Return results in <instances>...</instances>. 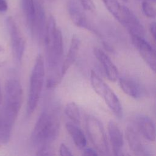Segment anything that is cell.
Instances as JSON below:
<instances>
[{
  "label": "cell",
  "mask_w": 156,
  "mask_h": 156,
  "mask_svg": "<svg viewBox=\"0 0 156 156\" xmlns=\"http://www.w3.org/2000/svg\"><path fill=\"white\" fill-rule=\"evenodd\" d=\"M60 154L62 156H71L73 155L69 149L63 143L61 144L60 146Z\"/></svg>",
  "instance_id": "cell-24"
},
{
  "label": "cell",
  "mask_w": 156,
  "mask_h": 156,
  "mask_svg": "<svg viewBox=\"0 0 156 156\" xmlns=\"http://www.w3.org/2000/svg\"><path fill=\"white\" fill-rule=\"evenodd\" d=\"M142 10L143 13L147 17L152 18L155 16V10L154 6L150 3L149 1H143L142 2Z\"/></svg>",
  "instance_id": "cell-21"
},
{
  "label": "cell",
  "mask_w": 156,
  "mask_h": 156,
  "mask_svg": "<svg viewBox=\"0 0 156 156\" xmlns=\"http://www.w3.org/2000/svg\"><path fill=\"white\" fill-rule=\"evenodd\" d=\"M108 132L114 155H121L124 146L123 136L118 125L113 121L108 122Z\"/></svg>",
  "instance_id": "cell-14"
},
{
  "label": "cell",
  "mask_w": 156,
  "mask_h": 156,
  "mask_svg": "<svg viewBox=\"0 0 156 156\" xmlns=\"http://www.w3.org/2000/svg\"><path fill=\"white\" fill-rule=\"evenodd\" d=\"M44 41L46 46L48 77L47 87H56L62 79L59 66L63 55V37L61 30L56 26L55 18L50 16L47 21Z\"/></svg>",
  "instance_id": "cell-1"
},
{
  "label": "cell",
  "mask_w": 156,
  "mask_h": 156,
  "mask_svg": "<svg viewBox=\"0 0 156 156\" xmlns=\"http://www.w3.org/2000/svg\"><path fill=\"white\" fill-rule=\"evenodd\" d=\"M122 1H124V2H127V0H122Z\"/></svg>",
  "instance_id": "cell-32"
},
{
  "label": "cell",
  "mask_w": 156,
  "mask_h": 156,
  "mask_svg": "<svg viewBox=\"0 0 156 156\" xmlns=\"http://www.w3.org/2000/svg\"><path fill=\"white\" fill-rule=\"evenodd\" d=\"M1 141H0V144H1Z\"/></svg>",
  "instance_id": "cell-33"
},
{
  "label": "cell",
  "mask_w": 156,
  "mask_h": 156,
  "mask_svg": "<svg viewBox=\"0 0 156 156\" xmlns=\"http://www.w3.org/2000/svg\"><path fill=\"white\" fill-rule=\"evenodd\" d=\"M94 54L102 65L107 77L112 82H115L119 76L116 67L108 56L100 48L94 49Z\"/></svg>",
  "instance_id": "cell-13"
},
{
  "label": "cell",
  "mask_w": 156,
  "mask_h": 156,
  "mask_svg": "<svg viewBox=\"0 0 156 156\" xmlns=\"http://www.w3.org/2000/svg\"><path fill=\"white\" fill-rule=\"evenodd\" d=\"M4 54V49L0 45V66L2 65L3 63V60H1V57Z\"/></svg>",
  "instance_id": "cell-28"
},
{
  "label": "cell",
  "mask_w": 156,
  "mask_h": 156,
  "mask_svg": "<svg viewBox=\"0 0 156 156\" xmlns=\"http://www.w3.org/2000/svg\"><path fill=\"white\" fill-rule=\"evenodd\" d=\"M65 113L74 124H79L81 116L79 107L75 102H69L65 107Z\"/></svg>",
  "instance_id": "cell-20"
},
{
  "label": "cell",
  "mask_w": 156,
  "mask_h": 156,
  "mask_svg": "<svg viewBox=\"0 0 156 156\" xmlns=\"http://www.w3.org/2000/svg\"><path fill=\"white\" fill-rule=\"evenodd\" d=\"M87 135L96 151L102 155L109 154V147L106 134L101 122L96 117L88 115L85 119Z\"/></svg>",
  "instance_id": "cell-6"
},
{
  "label": "cell",
  "mask_w": 156,
  "mask_h": 156,
  "mask_svg": "<svg viewBox=\"0 0 156 156\" xmlns=\"http://www.w3.org/2000/svg\"><path fill=\"white\" fill-rule=\"evenodd\" d=\"M126 136L130 150L136 155H150L146 146L142 143L138 133L132 126H127L126 129Z\"/></svg>",
  "instance_id": "cell-11"
},
{
  "label": "cell",
  "mask_w": 156,
  "mask_h": 156,
  "mask_svg": "<svg viewBox=\"0 0 156 156\" xmlns=\"http://www.w3.org/2000/svg\"><path fill=\"white\" fill-rule=\"evenodd\" d=\"M149 30L150 32L154 38V40H155V22H152L150 24L149 26Z\"/></svg>",
  "instance_id": "cell-27"
},
{
  "label": "cell",
  "mask_w": 156,
  "mask_h": 156,
  "mask_svg": "<svg viewBox=\"0 0 156 156\" xmlns=\"http://www.w3.org/2000/svg\"><path fill=\"white\" fill-rule=\"evenodd\" d=\"M2 91L1 89V85H0V104L2 102Z\"/></svg>",
  "instance_id": "cell-29"
},
{
  "label": "cell",
  "mask_w": 156,
  "mask_h": 156,
  "mask_svg": "<svg viewBox=\"0 0 156 156\" xmlns=\"http://www.w3.org/2000/svg\"><path fill=\"white\" fill-rule=\"evenodd\" d=\"M21 2L23 13L31 32L36 18V3L34 0H21Z\"/></svg>",
  "instance_id": "cell-18"
},
{
  "label": "cell",
  "mask_w": 156,
  "mask_h": 156,
  "mask_svg": "<svg viewBox=\"0 0 156 156\" xmlns=\"http://www.w3.org/2000/svg\"><path fill=\"white\" fill-rule=\"evenodd\" d=\"M60 116V108L56 103L46 107L38 116L31 135L32 142L38 149L49 146L57 137Z\"/></svg>",
  "instance_id": "cell-3"
},
{
  "label": "cell",
  "mask_w": 156,
  "mask_h": 156,
  "mask_svg": "<svg viewBox=\"0 0 156 156\" xmlns=\"http://www.w3.org/2000/svg\"><path fill=\"white\" fill-rule=\"evenodd\" d=\"M82 155L85 156H94V155H98V153L96 151H94L91 148H86L84 149L83 152L82 153Z\"/></svg>",
  "instance_id": "cell-25"
},
{
  "label": "cell",
  "mask_w": 156,
  "mask_h": 156,
  "mask_svg": "<svg viewBox=\"0 0 156 156\" xmlns=\"http://www.w3.org/2000/svg\"><path fill=\"white\" fill-rule=\"evenodd\" d=\"M8 9V4L6 0H0V12H4Z\"/></svg>",
  "instance_id": "cell-26"
},
{
  "label": "cell",
  "mask_w": 156,
  "mask_h": 156,
  "mask_svg": "<svg viewBox=\"0 0 156 156\" xmlns=\"http://www.w3.org/2000/svg\"><path fill=\"white\" fill-rule=\"evenodd\" d=\"M143 1H144V0H143ZM146 1H152V2H155V0H146Z\"/></svg>",
  "instance_id": "cell-30"
},
{
  "label": "cell",
  "mask_w": 156,
  "mask_h": 156,
  "mask_svg": "<svg viewBox=\"0 0 156 156\" xmlns=\"http://www.w3.org/2000/svg\"><path fill=\"white\" fill-rule=\"evenodd\" d=\"M91 86L94 91L105 101L113 113L119 118L122 117V108L120 101L113 91L94 71L90 74Z\"/></svg>",
  "instance_id": "cell-5"
},
{
  "label": "cell",
  "mask_w": 156,
  "mask_h": 156,
  "mask_svg": "<svg viewBox=\"0 0 156 156\" xmlns=\"http://www.w3.org/2000/svg\"><path fill=\"white\" fill-rule=\"evenodd\" d=\"M119 83L122 91L129 96L138 99L143 96V89L135 80L129 77H122L119 79Z\"/></svg>",
  "instance_id": "cell-16"
},
{
  "label": "cell",
  "mask_w": 156,
  "mask_h": 156,
  "mask_svg": "<svg viewBox=\"0 0 156 156\" xmlns=\"http://www.w3.org/2000/svg\"><path fill=\"white\" fill-rule=\"evenodd\" d=\"M1 116H0V127H1Z\"/></svg>",
  "instance_id": "cell-31"
},
{
  "label": "cell",
  "mask_w": 156,
  "mask_h": 156,
  "mask_svg": "<svg viewBox=\"0 0 156 156\" xmlns=\"http://www.w3.org/2000/svg\"><path fill=\"white\" fill-rule=\"evenodd\" d=\"M82 8L87 11H93L95 5L92 0H79Z\"/></svg>",
  "instance_id": "cell-22"
},
{
  "label": "cell",
  "mask_w": 156,
  "mask_h": 156,
  "mask_svg": "<svg viewBox=\"0 0 156 156\" xmlns=\"http://www.w3.org/2000/svg\"><path fill=\"white\" fill-rule=\"evenodd\" d=\"M23 101V89L20 81L9 78L5 86V104L0 127V141L7 143L10 140L13 126L17 118Z\"/></svg>",
  "instance_id": "cell-2"
},
{
  "label": "cell",
  "mask_w": 156,
  "mask_h": 156,
  "mask_svg": "<svg viewBox=\"0 0 156 156\" xmlns=\"http://www.w3.org/2000/svg\"><path fill=\"white\" fill-rule=\"evenodd\" d=\"M132 42L138 50L141 56L147 64L149 68L155 71V51L149 43L144 37L132 36Z\"/></svg>",
  "instance_id": "cell-9"
},
{
  "label": "cell",
  "mask_w": 156,
  "mask_h": 156,
  "mask_svg": "<svg viewBox=\"0 0 156 156\" xmlns=\"http://www.w3.org/2000/svg\"><path fill=\"white\" fill-rule=\"evenodd\" d=\"M102 1L108 10L121 23L123 14V5H122L117 0Z\"/></svg>",
  "instance_id": "cell-19"
},
{
  "label": "cell",
  "mask_w": 156,
  "mask_h": 156,
  "mask_svg": "<svg viewBox=\"0 0 156 156\" xmlns=\"http://www.w3.org/2000/svg\"><path fill=\"white\" fill-rule=\"evenodd\" d=\"M67 9L69 17L76 26L97 33L88 22L85 14L76 0H68Z\"/></svg>",
  "instance_id": "cell-10"
},
{
  "label": "cell",
  "mask_w": 156,
  "mask_h": 156,
  "mask_svg": "<svg viewBox=\"0 0 156 156\" xmlns=\"http://www.w3.org/2000/svg\"><path fill=\"white\" fill-rule=\"evenodd\" d=\"M80 46V40L79 38L77 35H74L71 40L69 51L60 68V73L62 77L64 76L68 69L76 61L77 56L78 55Z\"/></svg>",
  "instance_id": "cell-15"
},
{
  "label": "cell",
  "mask_w": 156,
  "mask_h": 156,
  "mask_svg": "<svg viewBox=\"0 0 156 156\" xmlns=\"http://www.w3.org/2000/svg\"><path fill=\"white\" fill-rule=\"evenodd\" d=\"M44 78V66L41 55L38 54L32 68L27 102V114L30 115L35 111L42 91Z\"/></svg>",
  "instance_id": "cell-4"
},
{
  "label": "cell",
  "mask_w": 156,
  "mask_h": 156,
  "mask_svg": "<svg viewBox=\"0 0 156 156\" xmlns=\"http://www.w3.org/2000/svg\"><path fill=\"white\" fill-rule=\"evenodd\" d=\"M65 127L76 146L80 149H84L87 145V140L81 129L71 123H66Z\"/></svg>",
  "instance_id": "cell-17"
},
{
  "label": "cell",
  "mask_w": 156,
  "mask_h": 156,
  "mask_svg": "<svg viewBox=\"0 0 156 156\" xmlns=\"http://www.w3.org/2000/svg\"><path fill=\"white\" fill-rule=\"evenodd\" d=\"M37 155H53L54 153L49 146H43L38 149Z\"/></svg>",
  "instance_id": "cell-23"
},
{
  "label": "cell",
  "mask_w": 156,
  "mask_h": 156,
  "mask_svg": "<svg viewBox=\"0 0 156 156\" xmlns=\"http://www.w3.org/2000/svg\"><path fill=\"white\" fill-rule=\"evenodd\" d=\"M121 24L127 29L131 37H144V29L140 21L130 9L124 5Z\"/></svg>",
  "instance_id": "cell-8"
},
{
  "label": "cell",
  "mask_w": 156,
  "mask_h": 156,
  "mask_svg": "<svg viewBox=\"0 0 156 156\" xmlns=\"http://www.w3.org/2000/svg\"><path fill=\"white\" fill-rule=\"evenodd\" d=\"M5 24L10 36L13 56L16 60L20 63L25 49L24 40L15 21L12 16H8L6 18Z\"/></svg>",
  "instance_id": "cell-7"
},
{
  "label": "cell",
  "mask_w": 156,
  "mask_h": 156,
  "mask_svg": "<svg viewBox=\"0 0 156 156\" xmlns=\"http://www.w3.org/2000/svg\"><path fill=\"white\" fill-rule=\"evenodd\" d=\"M135 125L144 138L150 141L155 139V128L153 121L144 115H138L135 118Z\"/></svg>",
  "instance_id": "cell-12"
}]
</instances>
